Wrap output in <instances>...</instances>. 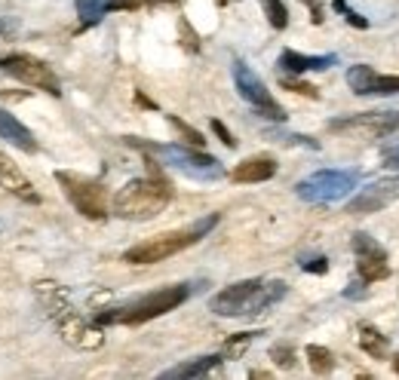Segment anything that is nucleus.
<instances>
[{
	"mask_svg": "<svg viewBox=\"0 0 399 380\" xmlns=\"http://www.w3.org/2000/svg\"><path fill=\"white\" fill-rule=\"evenodd\" d=\"M145 163H148L145 178L126 181V185L114 193V202H111L114 215L123 221H150L172 202V185H169V178L163 175V169L157 166V160H150V156Z\"/></svg>",
	"mask_w": 399,
	"mask_h": 380,
	"instance_id": "nucleus-1",
	"label": "nucleus"
},
{
	"mask_svg": "<svg viewBox=\"0 0 399 380\" xmlns=\"http://www.w3.org/2000/svg\"><path fill=\"white\" fill-rule=\"evenodd\" d=\"M34 292H37V298H41V304L47 307L49 319L56 322V329L62 334L65 344H71L74 350H99L104 344V334L80 316V310L71 304L68 292H65L62 285L43 279V283L34 285Z\"/></svg>",
	"mask_w": 399,
	"mask_h": 380,
	"instance_id": "nucleus-2",
	"label": "nucleus"
},
{
	"mask_svg": "<svg viewBox=\"0 0 399 380\" xmlns=\"http://www.w3.org/2000/svg\"><path fill=\"white\" fill-rule=\"evenodd\" d=\"M286 292L289 285L283 279H243V283H233L212 294L209 310L215 316H261L273 304H280Z\"/></svg>",
	"mask_w": 399,
	"mask_h": 380,
	"instance_id": "nucleus-3",
	"label": "nucleus"
},
{
	"mask_svg": "<svg viewBox=\"0 0 399 380\" xmlns=\"http://www.w3.org/2000/svg\"><path fill=\"white\" fill-rule=\"evenodd\" d=\"M191 294H194L191 283L163 285V288H154V292L141 294V298L123 300V304H117V307H104V310L95 313V322L99 325H145L150 319L181 307Z\"/></svg>",
	"mask_w": 399,
	"mask_h": 380,
	"instance_id": "nucleus-4",
	"label": "nucleus"
},
{
	"mask_svg": "<svg viewBox=\"0 0 399 380\" xmlns=\"http://www.w3.org/2000/svg\"><path fill=\"white\" fill-rule=\"evenodd\" d=\"M218 221H221V215L212 212V215H206V218L194 221V224H187V227L166 230V233H160V237H150L145 242H135L133 248L123 252V261H126V264H160V261L191 248L194 242H200L203 237H209V230H212Z\"/></svg>",
	"mask_w": 399,
	"mask_h": 380,
	"instance_id": "nucleus-5",
	"label": "nucleus"
},
{
	"mask_svg": "<svg viewBox=\"0 0 399 380\" xmlns=\"http://www.w3.org/2000/svg\"><path fill=\"white\" fill-rule=\"evenodd\" d=\"M123 141L133 144V147H139V150H145V154H150V156H157L163 166L175 169V172L187 175V178H194V181L225 178V166H221V160H215L212 154H203L200 147H191V144H154V141L133 139V135H126Z\"/></svg>",
	"mask_w": 399,
	"mask_h": 380,
	"instance_id": "nucleus-6",
	"label": "nucleus"
},
{
	"mask_svg": "<svg viewBox=\"0 0 399 380\" xmlns=\"http://www.w3.org/2000/svg\"><path fill=\"white\" fill-rule=\"evenodd\" d=\"M58 187L65 190L68 202L89 221H104L111 215V196L108 187L102 185L99 178H89V175L80 172H68V169H58L56 172Z\"/></svg>",
	"mask_w": 399,
	"mask_h": 380,
	"instance_id": "nucleus-7",
	"label": "nucleus"
},
{
	"mask_svg": "<svg viewBox=\"0 0 399 380\" xmlns=\"http://www.w3.org/2000/svg\"><path fill=\"white\" fill-rule=\"evenodd\" d=\"M363 175L356 169H319V172L307 175L295 185L298 200L313 202V206H326V202H338L356 190Z\"/></svg>",
	"mask_w": 399,
	"mask_h": 380,
	"instance_id": "nucleus-8",
	"label": "nucleus"
},
{
	"mask_svg": "<svg viewBox=\"0 0 399 380\" xmlns=\"http://www.w3.org/2000/svg\"><path fill=\"white\" fill-rule=\"evenodd\" d=\"M233 83H237L240 98H243V102H249L258 117H267V120H273V123H283L286 120L283 104L271 95V89L261 83V77L255 74L243 58H233Z\"/></svg>",
	"mask_w": 399,
	"mask_h": 380,
	"instance_id": "nucleus-9",
	"label": "nucleus"
},
{
	"mask_svg": "<svg viewBox=\"0 0 399 380\" xmlns=\"http://www.w3.org/2000/svg\"><path fill=\"white\" fill-rule=\"evenodd\" d=\"M0 71L16 80H22L25 86H34V89H43L49 95H62V83H58L56 71L49 68L47 62L41 58L28 56V52H12V56H3L0 58Z\"/></svg>",
	"mask_w": 399,
	"mask_h": 380,
	"instance_id": "nucleus-10",
	"label": "nucleus"
},
{
	"mask_svg": "<svg viewBox=\"0 0 399 380\" xmlns=\"http://www.w3.org/2000/svg\"><path fill=\"white\" fill-rule=\"evenodd\" d=\"M399 129V110H369V114L338 117L329 123V132H341L350 139H387Z\"/></svg>",
	"mask_w": 399,
	"mask_h": 380,
	"instance_id": "nucleus-11",
	"label": "nucleus"
},
{
	"mask_svg": "<svg viewBox=\"0 0 399 380\" xmlns=\"http://www.w3.org/2000/svg\"><path fill=\"white\" fill-rule=\"evenodd\" d=\"M350 248H353V254H356V273L365 285L381 283V279L390 276V258L375 237H369V233H363V230L353 233Z\"/></svg>",
	"mask_w": 399,
	"mask_h": 380,
	"instance_id": "nucleus-12",
	"label": "nucleus"
},
{
	"mask_svg": "<svg viewBox=\"0 0 399 380\" xmlns=\"http://www.w3.org/2000/svg\"><path fill=\"white\" fill-rule=\"evenodd\" d=\"M399 200V175H394V178L387 181H375L372 187H365L359 196H353V200L347 202V212L350 215H372L378 212V209L390 206V202Z\"/></svg>",
	"mask_w": 399,
	"mask_h": 380,
	"instance_id": "nucleus-13",
	"label": "nucleus"
},
{
	"mask_svg": "<svg viewBox=\"0 0 399 380\" xmlns=\"http://www.w3.org/2000/svg\"><path fill=\"white\" fill-rule=\"evenodd\" d=\"M347 86L353 95H394L399 93V77H384L369 64H353L347 71Z\"/></svg>",
	"mask_w": 399,
	"mask_h": 380,
	"instance_id": "nucleus-14",
	"label": "nucleus"
},
{
	"mask_svg": "<svg viewBox=\"0 0 399 380\" xmlns=\"http://www.w3.org/2000/svg\"><path fill=\"white\" fill-rule=\"evenodd\" d=\"M0 187H3L6 193L19 196L22 202H31V206H37V202H41V193H37L34 185L28 181V175H25L22 169H19L16 163L3 154V150H0Z\"/></svg>",
	"mask_w": 399,
	"mask_h": 380,
	"instance_id": "nucleus-15",
	"label": "nucleus"
},
{
	"mask_svg": "<svg viewBox=\"0 0 399 380\" xmlns=\"http://www.w3.org/2000/svg\"><path fill=\"white\" fill-rule=\"evenodd\" d=\"M277 175V160L271 154H255L249 160L237 163V169L231 172V178L237 185H258V181H271Z\"/></svg>",
	"mask_w": 399,
	"mask_h": 380,
	"instance_id": "nucleus-16",
	"label": "nucleus"
},
{
	"mask_svg": "<svg viewBox=\"0 0 399 380\" xmlns=\"http://www.w3.org/2000/svg\"><path fill=\"white\" fill-rule=\"evenodd\" d=\"M332 64H338L335 52H326V56H304V52H295V49H283V52H280V68L292 71V74L326 71V68H332Z\"/></svg>",
	"mask_w": 399,
	"mask_h": 380,
	"instance_id": "nucleus-17",
	"label": "nucleus"
},
{
	"mask_svg": "<svg viewBox=\"0 0 399 380\" xmlns=\"http://www.w3.org/2000/svg\"><path fill=\"white\" fill-rule=\"evenodd\" d=\"M225 362V356L221 353H209V356H197V359H187V362L181 365H172V368L163 371V380H187V377H206L212 375L218 365Z\"/></svg>",
	"mask_w": 399,
	"mask_h": 380,
	"instance_id": "nucleus-18",
	"label": "nucleus"
},
{
	"mask_svg": "<svg viewBox=\"0 0 399 380\" xmlns=\"http://www.w3.org/2000/svg\"><path fill=\"white\" fill-rule=\"evenodd\" d=\"M0 139L12 141L19 150H25V154H34L37 150V141H34V135H31V129L25 126V123H19L16 117L3 108H0Z\"/></svg>",
	"mask_w": 399,
	"mask_h": 380,
	"instance_id": "nucleus-19",
	"label": "nucleus"
},
{
	"mask_svg": "<svg viewBox=\"0 0 399 380\" xmlns=\"http://www.w3.org/2000/svg\"><path fill=\"white\" fill-rule=\"evenodd\" d=\"M77 6V16H80V25L83 28H93L104 19V12L114 6V0H74Z\"/></svg>",
	"mask_w": 399,
	"mask_h": 380,
	"instance_id": "nucleus-20",
	"label": "nucleus"
},
{
	"mask_svg": "<svg viewBox=\"0 0 399 380\" xmlns=\"http://www.w3.org/2000/svg\"><path fill=\"white\" fill-rule=\"evenodd\" d=\"M359 346H363L372 359H387V337H384L375 325H359Z\"/></svg>",
	"mask_w": 399,
	"mask_h": 380,
	"instance_id": "nucleus-21",
	"label": "nucleus"
},
{
	"mask_svg": "<svg viewBox=\"0 0 399 380\" xmlns=\"http://www.w3.org/2000/svg\"><path fill=\"white\" fill-rule=\"evenodd\" d=\"M304 356H307V362H310V371L313 375H332L335 371V356H332V350H326V346H317V344H310L304 350Z\"/></svg>",
	"mask_w": 399,
	"mask_h": 380,
	"instance_id": "nucleus-22",
	"label": "nucleus"
},
{
	"mask_svg": "<svg viewBox=\"0 0 399 380\" xmlns=\"http://www.w3.org/2000/svg\"><path fill=\"white\" fill-rule=\"evenodd\" d=\"M261 6H264L267 22H271L277 31H286V28H289V10H286L283 0H261Z\"/></svg>",
	"mask_w": 399,
	"mask_h": 380,
	"instance_id": "nucleus-23",
	"label": "nucleus"
},
{
	"mask_svg": "<svg viewBox=\"0 0 399 380\" xmlns=\"http://www.w3.org/2000/svg\"><path fill=\"white\" fill-rule=\"evenodd\" d=\"M255 334H258V331H243V334H233V337H227L225 340V350H221V356H225V359H240L246 346H249L252 340H255Z\"/></svg>",
	"mask_w": 399,
	"mask_h": 380,
	"instance_id": "nucleus-24",
	"label": "nucleus"
},
{
	"mask_svg": "<svg viewBox=\"0 0 399 380\" xmlns=\"http://www.w3.org/2000/svg\"><path fill=\"white\" fill-rule=\"evenodd\" d=\"M169 123H172V126H175V132H179L181 139H185L187 144H191V147H203V144H206V139H203V135H200L197 129L191 126V123H185V120H181V117L169 114Z\"/></svg>",
	"mask_w": 399,
	"mask_h": 380,
	"instance_id": "nucleus-25",
	"label": "nucleus"
},
{
	"mask_svg": "<svg viewBox=\"0 0 399 380\" xmlns=\"http://www.w3.org/2000/svg\"><path fill=\"white\" fill-rule=\"evenodd\" d=\"M267 139H273L280 144H298V147H319V141L307 139V135H298V132H283V129H267Z\"/></svg>",
	"mask_w": 399,
	"mask_h": 380,
	"instance_id": "nucleus-26",
	"label": "nucleus"
},
{
	"mask_svg": "<svg viewBox=\"0 0 399 380\" xmlns=\"http://www.w3.org/2000/svg\"><path fill=\"white\" fill-rule=\"evenodd\" d=\"M280 86L289 89V93H295V95L319 98V89H317V86H310V83H304V80H298V74H292V77H280Z\"/></svg>",
	"mask_w": 399,
	"mask_h": 380,
	"instance_id": "nucleus-27",
	"label": "nucleus"
},
{
	"mask_svg": "<svg viewBox=\"0 0 399 380\" xmlns=\"http://www.w3.org/2000/svg\"><path fill=\"white\" fill-rule=\"evenodd\" d=\"M298 264H301V270H307V273H319V276L329 273V258H326V254H304Z\"/></svg>",
	"mask_w": 399,
	"mask_h": 380,
	"instance_id": "nucleus-28",
	"label": "nucleus"
},
{
	"mask_svg": "<svg viewBox=\"0 0 399 380\" xmlns=\"http://www.w3.org/2000/svg\"><path fill=\"white\" fill-rule=\"evenodd\" d=\"M332 6H335V10L341 12L344 19H347V22L353 25V28H369V19H365V16H359L356 10H350V6H347V0H332Z\"/></svg>",
	"mask_w": 399,
	"mask_h": 380,
	"instance_id": "nucleus-29",
	"label": "nucleus"
},
{
	"mask_svg": "<svg viewBox=\"0 0 399 380\" xmlns=\"http://www.w3.org/2000/svg\"><path fill=\"white\" fill-rule=\"evenodd\" d=\"M271 359L280 368H292V365H295V350H292L289 344H277V346H271Z\"/></svg>",
	"mask_w": 399,
	"mask_h": 380,
	"instance_id": "nucleus-30",
	"label": "nucleus"
},
{
	"mask_svg": "<svg viewBox=\"0 0 399 380\" xmlns=\"http://www.w3.org/2000/svg\"><path fill=\"white\" fill-rule=\"evenodd\" d=\"M209 126H212V132L218 135L225 147H237V139H233V135H231V129H227L221 120H209Z\"/></svg>",
	"mask_w": 399,
	"mask_h": 380,
	"instance_id": "nucleus-31",
	"label": "nucleus"
},
{
	"mask_svg": "<svg viewBox=\"0 0 399 380\" xmlns=\"http://www.w3.org/2000/svg\"><path fill=\"white\" fill-rule=\"evenodd\" d=\"M179 28H181V43H185V47L191 49V52H197V49H200V40H197V34H194V31H191L187 19H181V22H179Z\"/></svg>",
	"mask_w": 399,
	"mask_h": 380,
	"instance_id": "nucleus-32",
	"label": "nucleus"
},
{
	"mask_svg": "<svg viewBox=\"0 0 399 380\" xmlns=\"http://www.w3.org/2000/svg\"><path fill=\"white\" fill-rule=\"evenodd\" d=\"M381 166L384 169H399V144H390V147L381 150Z\"/></svg>",
	"mask_w": 399,
	"mask_h": 380,
	"instance_id": "nucleus-33",
	"label": "nucleus"
},
{
	"mask_svg": "<svg viewBox=\"0 0 399 380\" xmlns=\"http://www.w3.org/2000/svg\"><path fill=\"white\" fill-rule=\"evenodd\" d=\"M307 6H310V22L313 25H323V19H326V12H323V0H304Z\"/></svg>",
	"mask_w": 399,
	"mask_h": 380,
	"instance_id": "nucleus-34",
	"label": "nucleus"
},
{
	"mask_svg": "<svg viewBox=\"0 0 399 380\" xmlns=\"http://www.w3.org/2000/svg\"><path fill=\"white\" fill-rule=\"evenodd\" d=\"M344 298H350V300H363L365 298V283L359 279V283H350L347 288H344Z\"/></svg>",
	"mask_w": 399,
	"mask_h": 380,
	"instance_id": "nucleus-35",
	"label": "nucleus"
},
{
	"mask_svg": "<svg viewBox=\"0 0 399 380\" xmlns=\"http://www.w3.org/2000/svg\"><path fill=\"white\" fill-rule=\"evenodd\" d=\"M148 0H114V10H139Z\"/></svg>",
	"mask_w": 399,
	"mask_h": 380,
	"instance_id": "nucleus-36",
	"label": "nucleus"
},
{
	"mask_svg": "<svg viewBox=\"0 0 399 380\" xmlns=\"http://www.w3.org/2000/svg\"><path fill=\"white\" fill-rule=\"evenodd\" d=\"M135 102H139V104H141V108H150V110H154V108H157V104H154V102H150V98H148L145 93H141V89H135Z\"/></svg>",
	"mask_w": 399,
	"mask_h": 380,
	"instance_id": "nucleus-37",
	"label": "nucleus"
},
{
	"mask_svg": "<svg viewBox=\"0 0 399 380\" xmlns=\"http://www.w3.org/2000/svg\"><path fill=\"white\" fill-rule=\"evenodd\" d=\"M394 371L399 375V350H396V356H394Z\"/></svg>",
	"mask_w": 399,
	"mask_h": 380,
	"instance_id": "nucleus-38",
	"label": "nucleus"
},
{
	"mask_svg": "<svg viewBox=\"0 0 399 380\" xmlns=\"http://www.w3.org/2000/svg\"><path fill=\"white\" fill-rule=\"evenodd\" d=\"M148 3H175V0H148Z\"/></svg>",
	"mask_w": 399,
	"mask_h": 380,
	"instance_id": "nucleus-39",
	"label": "nucleus"
},
{
	"mask_svg": "<svg viewBox=\"0 0 399 380\" xmlns=\"http://www.w3.org/2000/svg\"><path fill=\"white\" fill-rule=\"evenodd\" d=\"M218 3H231V0H218Z\"/></svg>",
	"mask_w": 399,
	"mask_h": 380,
	"instance_id": "nucleus-40",
	"label": "nucleus"
}]
</instances>
